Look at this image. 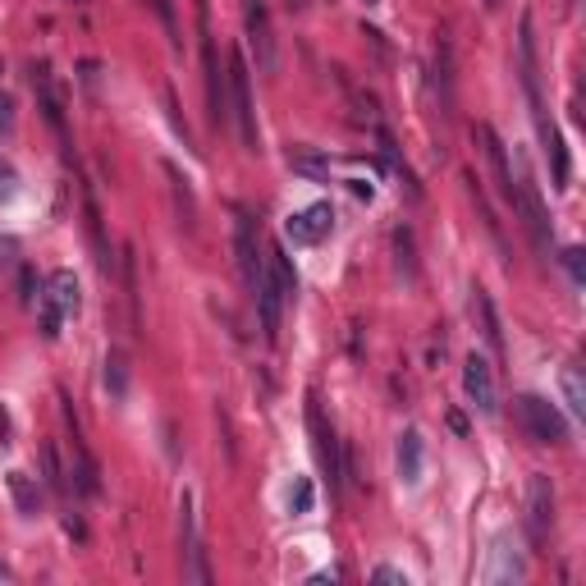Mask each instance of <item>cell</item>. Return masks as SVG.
<instances>
[{"mask_svg": "<svg viewBox=\"0 0 586 586\" xmlns=\"http://www.w3.org/2000/svg\"><path fill=\"white\" fill-rule=\"evenodd\" d=\"M225 110L234 120V133H239L243 152L257 156L261 152V129H257V106H252V74L243 51H229V69H225Z\"/></svg>", "mask_w": 586, "mask_h": 586, "instance_id": "1", "label": "cell"}, {"mask_svg": "<svg viewBox=\"0 0 586 586\" xmlns=\"http://www.w3.org/2000/svg\"><path fill=\"white\" fill-rule=\"evenodd\" d=\"M513 413H518V426L532 445H564L568 440L564 413H559L550 399H541V394H518V399H513Z\"/></svg>", "mask_w": 586, "mask_h": 586, "instance_id": "2", "label": "cell"}, {"mask_svg": "<svg viewBox=\"0 0 586 586\" xmlns=\"http://www.w3.org/2000/svg\"><path fill=\"white\" fill-rule=\"evenodd\" d=\"M37 303H42V335H46V339H60V326H65V316H74L78 303H83L74 271H55L51 280H46V289L37 293Z\"/></svg>", "mask_w": 586, "mask_h": 586, "instance_id": "3", "label": "cell"}, {"mask_svg": "<svg viewBox=\"0 0 586 586\" xmlns=\"http://www.w3.org/2000/svg\"><path fill=\"white\" fill-rule=\"evenodd\" d=\"M509 207L518 211V220H522V229H527L532 248L545 257V252H550V216H545L541 193H536V184H532V174H527V170L513 174V197H509Z\"/></svg>", "mask_w": 586, "mask_h": 586, "instance_id": "4", "label": "cell"}, {"mask_svg": "<svg viewBox=\"0 0 586 586\" xmlns=\"http://www.w3.org/2000/svg\"><path fill=\"white\" fill-rule=\"evenodd\" d=\"M234 261H239V275L243 284H257V275L266 271V252H261V234H257V220L248 211H234Z\"/></svg>", "mask_w": 586, "mask_h": 586, "instance_id": "5", "label": "cell"}, {"mask_svg": "<svg viewBox=\"0 0 586 586\" xmlns=\"http://www.w3.org/2000/svg\"><path fill=\"white\" fill-rule=\"evenodd\" d=\"M463 390H467V399H472V408H477L481 417L500 413V385H495V367H490L481 353H472V358L463 362Z\"/></svg>", "mask_w": 586, "mask_h": 586, "instance_id": "6", "label": "cell"}, {"mask_svg": "<svg viewBox=\"0 0 586 586\" xmlns=\"http://www.w3.org/2000/svg\"><path fill=\"white\" fill-rule=\"evenodd\" d=\"M335 229V207L330 202H316V207H303L293 211L289 220H284V239L298 243V248H312V243H321Z\"/></svg>", "mask_w": 586, "mask_h": 586, "instance_id": "7", "label": "cell"}, {"mask_svg": "<svg viewBox=\"0 0 586 586\" xmlns=\"http://www.w3.org/2000/svg\"><path fill=\"white\" fill-rule=\"evenodd\" d=\"M554 527V481L545 472H532L527 477V532L532 541H545Z\"/></svg>", "mask_w": 586, "mask_h": 586, "instance_id": "8", "label": "cell"}, {"mask_svg": "<svg viewBox=\"0 0 586 586\" xmlns=\"http://www.w3.org/2000/svg\"><path fill=\"white\" fill-rule=\"evenodd\" d=\"M252 303H257V321H261V335L271 339H280V316H284V293H280V284H275V275H271V266L257 275V284H252Z\"/></svg>", "mask_w": 586, "mask_h": 586, "instance_id": "9", "label": "cell"}, {"mask_svg": "<svg viewBox=\"0 0 586 586\" xmlns=\"http://www.w3.org/2000/svg\"><path fill=\"white\" fill-rule=\"evenodd\" d=\"M307 422H312V435H316V458H321V467H326L330 477V490H339V481H344V449H339L335 431H330L326 422H321V408H307Z\"/></svg>", "mask_w": 586, "mask_h": 586, "instance_id": "10", "label": "cell"}, {"mask_svg": "<svg viewBox=\"0 0 586 586\" xmlns=\"http://www.w3.org/2000/svg\"><path fill=\"white\" fill-rule=\"evenodd\" d=\"M522 577H527V559H522V550L509 541V536H500L495 550H490L486 582H522Z\"/></svg>", "mask_w": 586, "mask_h": 586, "instance_id": "11", "label": "cell"}, {"mask_svg": "<svg viewBox=\"0 0 586 586\" xmlns=\"http://www.w3.org/2000/svg\"><path fill=\"white\" fill-rule=\"evenodd\" d=\"M422 463H426L422 431H403L399 435V481L403 486H417V481H422Z\"/></svg>", "mask_w": 586, "mask_h": 586, "instance_id": "12", "label": "cell"}, {"mask_svg": "<svg viewBox=\"0 0 586 586\" xmlns=\"http://www.w3.org/2000/svg\"><path fill=\"white\" fill-rule=\"evenodd\" d=\"M472 316H477V326H481V335H486V344L504 358V330H500V316H495V303H490L486 289H472Z\"/></svg>", "mask_w": 586, "mask_h": 586, "instance_id": "13", "label": "cell"}, {"mask_svg": "<svg viewBox=\"0 0 586 586\" xmlns=\"http://www.w3.org/2000/svg\"><path fill=\"white\" fill-rule=\"evenodd\" d=\"M33 87H37V101H42L46 124H51V129L60 133V142H65V110H60V97H55L51 69H46V65H37V69H33Z\"/></svg>", "mask_w": 586, "mask_h": 586, "instance_id": "14", "label": "cell"}, {"mask_svg": "<svg viewBox=\"0 0 586 586\" xmlns=\"http://www.w3.org/2000/svg\"><path fill=\"white\" fill-rule=\"evenodd\" d=\"M69 477H74L78 495H97V463H92V454H87L78 426H74V467H69Z\"/></svg>", "mask_w": 586, "mask_h": 586, "instance_id": "15", "label": "cell"}, {"mask_svg": "<svg viewBox=\"0 0 586 586\" xmlns=\"http://www.w3.org/2000/svg\"><path fill=\"white\" fill-rule=\"evenodd\" d=\"M266 266H271L275 284H280L284 303H293V293H298V275H293V261H289V252H284V248H266Z\"/></svg>", "mask_w": 586, "mask_h": 586, "instance_id": "16", "label": "cell"}, {"mask_svg": "<svg viewBox=\"0 0 586 586\" xmlns=\"http://www.w3.org/2000/svg\"><path fill=\"white\" fill-rule=\"evenodd\" d=\"M10 495H14V504H19V513H28V518L42 509V486H37L28 472H10Z\"/></svg>", "mask_w": 586, "mask_h": 586, "instance_id": "17", "label": "cell"}, {"mask_svg": "<svg viewBox=\"0 0 586 586\" xmlns=\"http://www.w3.org/2000/svg\"><path fill=\"white\" fill-rule=\"evenodd\" d=\"M165 179L174 184V211H179V225H193V193H188V179L179 174V165H165Z\"/></svg>", "mask_w": 586, "mask_h": 586, "instance_id": "18", "label": "cell"}, {"mask_svg": "<svg viewBox=\"0 0 586 586\" xmlns=\"http://www.w3.org/2000/svg\"><path fill=\"white\" fill-rule=\"evenodd\" d=\"M106 390H110V399H124V394H129V367H124L120 348L106 353Z\"/></svg>", "mask_w": 586, "mask_h": 586, "instance_id": "19", "label": "cell"}, {"mask_svg": "<svg viewBox=\"0 0 586 586\" xmlns=\"http://www.w3.org/2000/svg\"><path fill=\"white\" fill-rule=\"evenodd\" d=\"M564 399H568V413L586 417V380H582V367H564Z\"/></svg>", "mask_w": 586, "mask_h": 586, "instance_id": "20", "label": "cell"}, {"mask_svg": "<svg viewBox=\"0 0 586 586\" xmlns=\"http://www.w3.org/2000/svg\"><path fill=\"white\" fill-rule=\"evenodd\" d=\"M289 165H293L298 174H307V179H326V174H330V165L321 161V156H312L307 147H293V152H289Z\"/></svg>", "mask_w": 586, "mask_h": 586, "instance_id": "21", "label": "cell"}, {"mask_svg": "<svg viewBox=\"0 0 586 586\" xmlns=\"http://www.w3.org/2000/svg\"><path fill=\"white\" fill-rule=\"evenodd\" d=\"M42 472H46V486H51L55 495H65V472H60V458H55V445H51V440L42 445Z\"/></svg>", "mask_w": 586, "mask_h": 586, "instance_id": "22", "label": "cell"}, {"mask_svg": "<svg viewBox=\"0 0 586 586\" xmlns=\"http://www.w3.org/2000/svg\"><path fill=\"white\" fill-rule=\"evenodd\" d=\"M312 500H316V495H312V481H307V477H293L289 509H293V513H312Z\"/></svg>", "mask_w": 586, "mask_h": 586, "instance_id": "23", "label": "cell"}, {"mask_svg": "<svg viewBox=\"0 0 586 586\" xmlns=\"http://www.w3.org/2000/svg\"><path fill=\"white\" fill-rule=\"evenodd\" d=\"M564 266H568V275H573V284L586 280V252L582 248H564Z\"/></svg>", "mask_w": 586, "mask_h": 586, "instance_id": "24", "label": "cell"}, {"mask_svg": "<svg viewBox=\"0 0 586 586\" xmlns=\"http://www.w3.org/2000/svg\"><path fill=\"white\" fill-rule=\"evenodd\" d=\"M394 248H399V266L413 275V234H408V229H399V234H394Z\"/></svg>", "mask_w": 586, "mask_h": 586, "instance_id": "25", "label": "cell"}, {"mask_svg": "<svg viewBox=\"0 0 586 586\" xmlns=\"http://www.w3.org/2000/svg\"><path fill=\"white\" fill-rule=\"evenodd\" d=\"M152 10L161 14V23H165V33H170V42L179 46V23H174V10H170V0H152Z\"/></svg>", "mask_w": 586, "mask_h": 586, "instance_id": "26", "label": "cell"}, {"mask_svg": "<svg viewBox=\"0 0 586 586\" xmlns=\"http://www.w3.org/2000/svg\"><path fill=\"white\" fill-rule=\"evenodd\" d=\"M371 582H399V586H408V577H403L399 568H376V573H371Z\"/></svg>", "mask_w": 586, "mask_h": 586, "instance_id": "27", "label": "cell"}, {"mask_svg": "<svg viewBox=\"0 0 586 586\" xmlns=\"http://www.w3.org/2000/svg\"><path fill=\"white\" fill-rule=\"evenodd\" d=\"M481 5H486V10H500V5H504V0H481Z\"/></svg>", "mask_w": 586, "mask_h": 586, "instance_id": "28", "label": "cell"}, {"mask_svg": "<svg viewBox=\"0 0 586 586\" xmlns=\"http://www.w3.org/2000/svg\"><path fill=\"white\" fill-rule=\"evenodd\" d=\"M0 582H10V568H5V564H0Z\"/></svg>", "mask_w": 586, "mask_h": 586, "instance_id": "29", "label": "cell"}, {"mask_svg": "<svg viewBox=\"0 0 586 586\" xmlns=\"http://www.w3.org/2000/svg\"><path fill=\"white\" fill-rule=\"evenodd\" d=\"M303 5H307V0H289V10H303Z\"/></svg>", "mask_w": 586, "mask_h": 586, "instance_id": "30", "label": "cell"}, {"mask_svg": "<svg viewBox=\"0 0 586 586\" xmlns=\"http://www.w3.org/2000/svg\"><path fill=\"white\" fill-rule=\"evenodd\" d=\"M243 5H266V0H243Z\"/></svg>", "mask_w": 586, "mask_h": 586, "instance_id": "31", "label": "cell"}, {"mask_svg": "<svg viewBox=\"0 0 586 586\" xmlns=\"http://www.w3.org/2000/svg\"><path fill=\"white\" fill-rule=\"evenodd\" d=\"M367 5H376V0H367Z\"/></svg>", "mask_w": 586, "mask_h": 586, "instance_id": "32", "label": "cell"}]
</instances>
